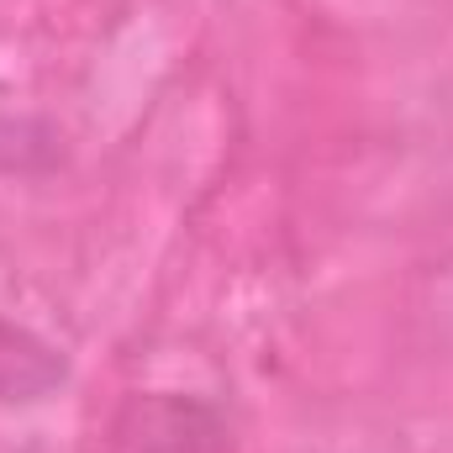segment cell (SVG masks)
I'll use <instances>...</instances> for the list:
<instances>
[{
  "label": "cell",
  "instance_id": "7a4b0ae2",
  "mask_svg": "<svg viewBox=\"0 0 453 453\" xmlns=\"http://www.w3.org/2000/svg\"><path fill=\"white\" fill-rule=\"evenodd\" d=\"M64 158V132L37 116H0V174H42Z\"/></svg>",
  "mask_w": 453,
  "mask_h": 453
},
{
  "label": "cell",
  "instance_id": "6da1fadb",
  "mask_svg": "<svg viewBox=\"0 0 453 453\" xmlns=\"http://www.w3.org/2000/svg\"><path fill=\"white\" fill-rule=\"evenodd\" d=\"M64 385V358L27 327L0 322V401H37Z\"/></svg>",
  "mask_w": 453,
  "mask_h": 453
}]
</instances>
